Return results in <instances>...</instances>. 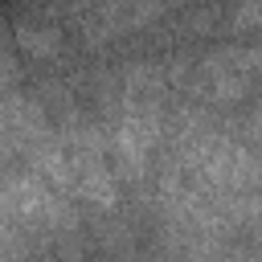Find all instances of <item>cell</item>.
I'll return each mask as SVG.
<instances>
[{
    "label": "cell",
    "mask_w": 262,
    "mask_h": 262,
    "mask_svg": "<svg viewBox=\"0 0 262 262\" xmlns=\"http://www.w3.org/2000/svg\"><path fill=\"white\" fill-rule=\"evenodd\" d=\"M168 135V119H164V102L160 98H135V94H119V111L106 127V156L111 168L119 176V184H139Z\"/></svg>",
    "instance_id": "1"
},
{
    "label": "cell",
    "mask_w": 262,
    "mask_h": 262,
    "mask_svg": "<svg viewBox=\"0 0 262 262\" xmlns=\"http://www.w3.org/2000/svg\"><path fill=\"white\" fill-rule=\"evenodd\" d=\"M254 78H258V49L225 45V49L201 57V66H192L188 94H201L205 102H217V106H233L254 94Z\"/></svg>",
    "instance_id": "2"
},
{
    "label": "cell",
    "mask_w": 262,
    "mask_h": 262,
    "mask_svg": "<svg viewBox=\"0 0 262 262\" xmlns=\"http://www.w3.org/2000/svg\"><path fill=\"white\" fill-rule=\"evenodd\" d=\"M16 45L33 61H53L66 49V37H61V25L49 16H20L16 20Z\"/></svg>",
    "instance_id": "3"
},
{
    "label": "cell",
    "mask_w": 262,
    "mask_h": 262,
    "mask_svg": "<svg viewBox=\"0 0 262 262\" xmlns=\"http://www.w3.org/2000/svg\"><path fill=\"white\" fill-rule=\"evenodd\" d=\"M258 29V0H242L237 12H229V33H254Z\"/></svg>",
    "instance_id": "4"
},
{
    "label": "cell",
    "mask_w": 262,
    "mask_h": 262,
    "mask_svg": "<svg viewBox=\"0 0 262 262\" xmlns=\"http://www.w3.org/2000/svg\"><path fill=\"white\" fill-rule=\"evenodd\" d=\"M156 4H160V8L168 12V8H180V4H188V0H156Z\"/></svg>",
    "instance_id": "5"
}]
</instances>
